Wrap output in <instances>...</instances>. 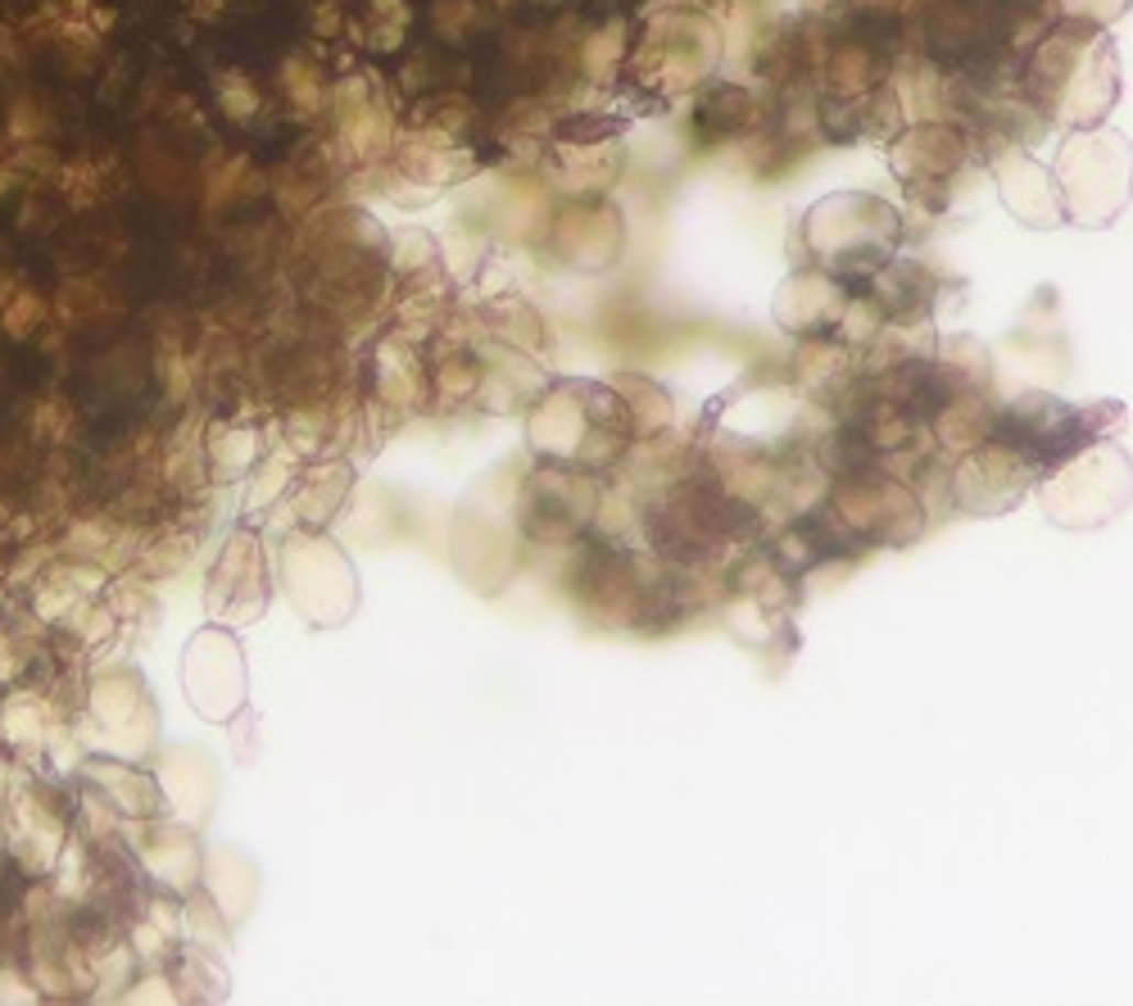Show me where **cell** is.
I'll return each mask as SVG.
<instances>
[{"label":"cell","instance_id":"3","mask_svg":"<svg viewBox=\"0 0 1133 1006\" xmlns=\"http://www.w3.org/2000/svg\"><path fill=\"white\" fill-rule=\"evenodd\" d=\"M807 241L825 264H880L898 241V213L871 196H835L807 213Z\"/></svg>","mask_w":1133,"mask_h":1006},{"label":"cell","instance_id":"1","mask_svg":"<svg viewBox=\"0 0 1133 1006\" xmlns=\"http://www.w3.org/2000/svg\"><path fill=\"white\" fill-rule=\"evenodd\" d=\"M1030 96L1052 123L1092 128L1120 96L1115 46L1102 23L1066 19L1030 59Z\"/></svg>","mask_w":1133,"mask_h":1006},{"label":"cell","instance_id":"5","mask_svg":"<svg viewBox=\"0 0 1133 1006\" xmlns=\"http://www.w3.org/2000/svg\"><path fill=\"white\" fill-rule=\"evenodd\" d=\"M1062 10L1070 19H1088V23H1111L1115 14L1129 10V0H1062Z\"/></svg>","mask_w":1133,"mask_h":1006},{"label":"cell","instance_id":"2","mask_svg":"<svg viewBox=\"0 0 1133 1006\" xmlns=\"http://www.w3.org/2000/svg\"><path fill=\"white\" fill-rule=\"evenodd\" d=\"M1056 191L1079 228H1107L1133 196V145L1120 132L1084 128L1056 155Z\"/></svg>","mask_w":1133,"mask_h":1006},{"label":"cell","instance_id":"4","mask_svg":"<svg viewBox=\"0 0 1133 1006\" xmlns=\"http://www.w3.org/2000/svg\"><path fill=\"white\" fill-rule=\"evenodd\" d=\"M998 181H1002V196L1011 204V213H1020L1030 228H1056L1066 218L1062 191H1056V177L1052 168L1034 164L1025 151H1007L998 159Z\"/></svg>","mask_w":1133,"mask_h":1006}]
</instances>
